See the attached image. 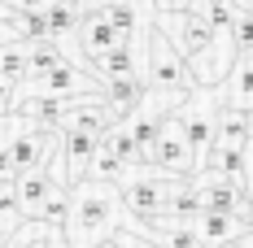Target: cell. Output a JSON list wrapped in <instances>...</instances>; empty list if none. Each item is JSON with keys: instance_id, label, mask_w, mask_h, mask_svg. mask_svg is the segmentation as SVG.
<instances>
[{"instance_id": "cb8c5ba5", "label": "cell", "mask_w": 253, "mask_h": 248, "mask_svg": "<svg viewBox=\"0 0 253 248\" xmlns=\"http://www.w3.org/2000/svg\"><path fill=\"white\" fill-rule=\"evenodd\" d=\"M245 118H249V135H253V109H249V113H245Z\"/></svg>"}, {"instance_id": "7c38bea8", "label": "cell", "mask_w": 253, "mask_h": 248, "mask_svg": "<svg viewBox=\"0 0 253 248\" xmlns=\"http://www.w3.org/2000/svg\"><path fill=\"white\" fill-rule=\"evenodd\" d=\"M192 13H197L214 35H231L236 22H240V9H236L231 0H197V9H192Z\"/></svg>"}, {"instance_id": "603a6c76", "label": "cell", "mask_w": 253, "mask_h": 248, "mask_svg": "<svg viewBox=\"0 0 253 248\" xmlns=\"http://www.w3.org/2000/svg\"><path fill=\"white\" fill-rule=\"evenodd\" d=\"M245 222H249V226H253V205H249V213H245Z\"/></svg>"}, {"instance_id": "d4e9b609", "label": "cell", "mask_w": 253, "mask_h": 248, "mask_svg": "<svg viewBox=\"0 0 253 248\" xmlns=\"http://www.w3.org/2000/svg\"><path fill=\"white\" fill-rule=\"evenodd\" d=\"M0 18H13V13H9V9H4V4H0Z\"/></svg>"}, {"instance_id": "e0dca14e", "label": "cell", "mask_w": 253, "mask_h": 248, "mask_svg": "<svg viewBox=\"0 0 253 248\" xmlns=\"http://www.w3.org/2000/svg\"><path fill=\"white\" fill-rule=\"evenodd\" d=\"M231 39H236V48H240V52H253V13H240Z\"/></svg>"}, {"instance_id": "ac0fdd59", "label": "cell", "mask_w": 253, "mask_h": 248, "mask_svg": "<svg viewBox=\"0 0 253 248\" xmlns=\"http://www.w3.org/2000/svg\"><path fill=\"white\" fill-rule=\"evenodd\" d=\"M101 4H126V9H135V13L153 18V0H87L83 9H101Z\"/></svg>"}, {"instance_id": "44dd1931", "label": "cell", "mask_w": 253, "mask_h": 248, "mask_svg": "<svg viewBox=\"0 0 253 248\" xmlns=\"http://www.w3.org/2000/svg\"><path fill=\"white\" fill-rule=\"evenodd\" d=\"M236 248H253V226H245V235L236 240Z\"/></svg>"}, {"instance_id": "2e32d148", "label": "cell", "mask_w": 253, "mask_h": 248, "mask_svg": "<svg viewBox=\"0 0 253 248\" xmlns=\"http://www.w3.org/2000/svg\"><path fill=\"white\" fill-rule=\"evenodd\" d=\"M26 39V26L22 18L13 13V18H0V48H9V44H22Z\"/></svg>"}, {"instance_id": "ffe728a7", "label": "cell", "mask_w": 253, "mask_h": 248, "mask_svg": "<svg viewBox=\"0 0 253 248\" xmlns=\"http://www.w3.org/2000/svg\"><path fill=\"white\" fill-rule=\"evenodd\" d=\"M13 109H18V87L0 78V118H4V113H13Z\"/></svg>"}, {"instance_id": "4316f807", "label": "cell", "mask_w": 253, "mask_h": 248, "mask_svg": "<svg viewBox=\"0 0 253 248\" xmlns=\"http://www.w3.org/2000/svg\"><path fill=\"white\" fill-rule=\"evenodd\" d=\"M227 248H236V244H227Z\"/></svg>"}, {"instance_id": "ba28073f", "label": "cell", "mask_w": 253, "mask_h": 248, "mask_svg": "<svg viewBox=\"0 0 253 248\" xmlns=\"http://www.w3.org/2000/svg\"><path fill=\"white\" fill-rule=\"evenodd\" d=\"M75 44H79V66L87 70V66H96L101 57H109L114 48H123V44H131V39L118 35V31L105 22L96 9H87V13H83V22L75 26Z\"/></svg>"}, {"instance_id": "7a4b0ae2", "label": "cell", "mask_w": 253, "mask_h": 248, "mask_svg": "<svg viewBox=\"0 0 253 248\" xmlns=\"http://www.w3.org/2000/svg\"><path fill=\"white\" fill-rule=\"evenodd\" d=\"M18 187V209H22V222H44V226H66L70 213V192L52 178L48 170H26L13 178Z\"/></svg>"}, {"instance_id": "52a82bcc", "label": "cell", "mask_w": 253, "mask_h": 248, "mask_svg": "<svg viewBox=\"0 0 253 248\" xmlns=\"http://www.w3.org/2000/svg\"><path fill=\"white\" fill-rule=\"evenodd\" d=\"M192 187H197V200H201V213H231V218H245V213H249L245 187L231 183V178H218V174L201 170V174H192Z\"/></svg>"}, {"instance_id": "30bf717a", "label": "cell", "mask_w": 253, "mask_h": 248, "mask_svg": "<svg viewBox=\"0 0 253 248\" xmlns=\"http://www.w3.org/2000/svg\"><path fill=\"white\" fill-rule=\"evenodd\" d=\"M210 100L223 105V109H240V113H249V109H253V52H240V57H236L227 83L214 87Z\"/></svg>"}, {"instance_id": "277c9868", "label": "cell", "mask_w": 253, "mask_h": 248, "mask_svg": "<svg viewBox=\"0 0 253 248\" xmlns=\"http://www.w3.org/2000/svg\"><path fill=\"white\" fill-rule=\"evenodd\" d=\"M236 57H240L236 39H231V35H214L197 57H188V74H192V83H197L201 92H214V87H223V83H227Z\"/></svg>"}, {"instance_id": "8fae6325", "label": "cell", "mask_w": 253, "mask_h": 248, "mask_svg": "<svg viewBox=\"0 0 253 248\" xmlns=\"http://www.w3.org/2000/svg\"><path fill=\"white\" fill-rule=\"evenodd\" d=\"M192 231H197L201 248H227V244H236V240L245 235V218H231V213H201Z\"/></svg>"}, {"instance_id": "8992f818", "label": "cell", "mask_w": 253, "mask_h": 248, "mask_svg": "<svg viewBox=\"0 0 253 248\" xmlns=\"http://www.w3.org/2000/svg\"><path fill=\"white\" fill-rule=\"evenodd\" d=\"M153 31H157V35H162L183 61L197 57V52L214 39V31H210L197 13H157V18H153Z\"/></svg>"}, {"instance_id": "5b68a950", "label": "cell", "mask_w": 253, "mask_h": 248, "mask_svg": "<svg viewBox=\"0 0 253 248\" xmlns=\"http://www.w3.org/2000/svg\"><path fill=\"white\" fill-rule=\"evenodd\" d=\"M170 118H175V126L188 135V144H192V152H197V161H205V152L214 148V100H210V92L197 87V92L188 96V105L175 109Z\"/></svg>"}, {"instance_id": "3957f363", "label": "cell", "mask_w": 253, "mask_h": 248, "mask_svg": "<svg viewBox=\"0 0 253 248\" xmlns=\"http://www.w3.org/2000/svg\"><path fill=\"white\" fill-rule=\"evenodd\" d=\"M149 170L170 174V178H192V174L201 170V161H197V152L188 144V135L175 126V118L162 122V135H157V144L149 148Z\"/></svg>"}, {"instance_id": "9a60e30c", "label": "cell", "mask_w": 253, "mask_h": 248, "mask_svg": "<svg viewBox=\"0 0 253 248\" xmlns=\"http://www.w3.org/2000/svg\"><path fill=\"white\" fill-rule=\"evenodd\" d=\"M22 226V209H18V187L13 183H0V231L13 235Z\"/></svg>"}, {"instance_id": "484cf974", "label": "cell", "mask_w": 253, "mask_h": 248, "mask_svg": "<svg viewBox=\"0 0 253 248\" xmlns=\"http://www.w3.org/2000/svg\"><path fill=\"white\" fill-rule=\"evenodd\" d=\"M4 240H9V235H4V231H0V248H4Z\"/></svg>"}, {"instance_id": "d6986e66", "label": "cell", "mask_w": 253, "mask_h": 248, "mask_svg": "<svg viewBox=\"0 0 253 248\" xmlns=\"http://www.w3.org/2000/svg\"><path fill=\"white\" fill-rule=\"evenodd\" d=\"M109 244H114V248H157L153 240H144L140 231H118V235H114Z\"/></svg>"}, {"instance_id": "4fadbf2b", "label": "cell", "mask_w": 253, "mask_h": 248, "mask_svg": "<svg viewBox=\"0 0 253 248\" xmlns=\"http://www.w3.org/2000/svg\"><path fill=\"white\" fill-rule=\"evenodd\" d=\"M26 74H31V44H9V48H0V78L4 83H13V87H22Z\"/></svg>"}, {"instance_id": "9c48e42d", "label": "cell", "mask_w": 253, "mask_h": 248, "mask_svg": "<svg viewBox=\"0 0 253 248\" xmlns=\"http://www.w3.org/2000/svg\"><path fill=\"white\" fill-rule=\"evenodd\" d=\"M52 152H57V131H44V126H26L22 135H18V144L9 148L13 174H26V170H48Z\"/></svg>"}, {"instance_id": "6da1fadb", "label": "cell", "mask_w": 253, "mask_h": 248, "mask_svg": "<svg viewBox=\"0 0 253 248\" xmlns=\"http://www.w3.org/2000/svg\"><path fill=\"white\" fill-rule=\"evenodd\" d=\"M66 244L70 248H96L114 240L118 231H140V222L126 213L123 192L101 178H83L70 187V213H66Z\"/></svg>"}, {"instance_id": "5bb4252c", "label": "cell", "mask_w": 253, "mask_h": 248, "mask_svg": "<svg viewBox=\"0 0 253 248\" xmlns=\"http://www.w3.org/2000/svg\"><path fill=\"white\" fill-rule=\"evenodd\" d=\"M101 144H105V152H114V157L123 161V170H135V166H144V157H140V148H135V140L126 135V126H123V122L114 126V131L105 135Z\"/></svg>"}, {"instance_id": "7402d4cb", "label": "cell", "mask_w": 253, "mask_h": 248, "mask_svg": "<svg viewBox=\"0 0 253 248\" xmlns=\"http://www.w3.org/2000/svg\"><path fill=\"white\" fill-rule=\"evenodd\" d=\"M231 4H236L240 13H253V0H231Z\"/></svg>"}]
</instances>
